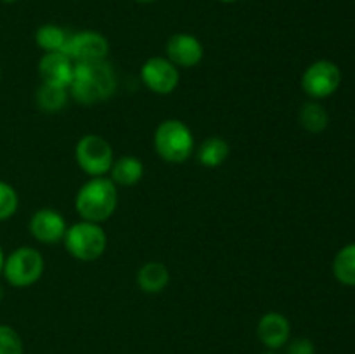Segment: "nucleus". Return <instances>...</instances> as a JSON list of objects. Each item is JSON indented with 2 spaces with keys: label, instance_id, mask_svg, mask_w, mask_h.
<instances>
[{
  "label": "nucleus",
  "instance_id": "nucleus-6",
  "mask_svg": "<svg viewBox=\"0 0 355 354\" xmlns=\"http://www.w3.org/2000/svg\"><path fill=\"white\" fill-rule=\"evenodd\" d=\"M76 165L90 177H104L110 174L114 162L113 148L103 135L85 134L75 146Z\"/></svg>",
  "mask_w": 355,
  "mask_h": 354
},
{
  "label": "nucleus",
  "instance_id": "nucleus-20",
  "mask_svg": "<svg viewBox=\"0 0 355 354\" xmlns=\"http://www.w3.org/2000/svg\"><path fill=\"white\" fill-rule=\"evenodd\" d=\"M298 120L305 130L311 134H319V132L326 130V127L329 125V115L318 101H309L300 108Z\"/></svg>",
  "mask_w": 355,
  "mask_h": 354
},
{
  "label": "nucleus",
  "instance_id": "nucleus-17",
  "mask_svg": "<svg viewBox=\"0 0 355 354\" xmlns=\"http://www.w3.org/2000/svg\"><path fill=\"white\" fill-rule=\"evenodd\" d=\"M69 90L62 89V87L47 85V83H40V87L35 92V101L37 106L45 113H58V111L64 110L69 99Z\"/></svg>",
  "mask_w": 355,
  "mask_h": 354
},
{
  "label": "nucleus",
  "instance_id": "nucleus-7",
  "mask_svg": "<svg viewBox=\"0 0 355 354\" xmlns=\"http://www.w3.org/2000/svg\"><path fill=\"white\" fill-rule=\"evenodd\" d=\"M302 89L312 101L326 99L340 89L342 71L338 65L329 59H319L309 65L302 73Z\"/></svg>",
  "mask_w": 355,
  "mask_h": 354
},
{
  "label": "nucleus",
  "instance_id": "nucleus-27",
  "mask_svg": "<svg viewBox=\"0 0 355 354\" xmlns=\"http://www.w3.org/2000/svg\"><path fill=\"white\" fill-rule=\"evenodd\" d=\"M2 2H6V3H14V2H17V0H2Z\"/></svg>",
  "mask_w": 355,
  "mask_h": 354
},
{
  "label": "nucleus",
  "instance_id": "nucleus-14",
  "mask_svg": "<svg viewBox=\"0 0 355 354\" xmlns=\"http://www.w3.org/2000/svg\"><path fill=\"white\" fill-rule=\"evenodd\" d=\"M135 281H137V287L141 288L144 294H162L170 283V271L168 267L163 262H159V260H149V262H146L144 266H141V269L137 271Z\"/></svg>",
  "mask_w": 355,
  "mask_h": 354
},
{
  "label": "nucleus",
  "instance_id": "nucleus-4",
  "mask_svg": "<svg viewBox=\"0 0 355 354\" xmlns=\"http://www.w3.org/2000/svg\"><path fill=\"white\" fill-rule=\"evenodd\" d=\"M64 248L73 259L80 262H94L107 248V236L103 226L90 221H78L68 226L64 233Z\"/></svg>",
  "mask_w": 355,
  "mask_h": 354
},
{
  "label": "nucleus",
  "instance_id": "nucleus-30",
  "mask_svg": "<svg viewBox=\"0 0 355 354\" xmlns=\"http://www.w3.org/2000/svg\"><path fill=\"white\" fill-rule=\"evenodd\" d=\"M0 78H2V69H0Z\"/></svg>",
  "mask_w": 355,
  "mask_h": 354
},
{
  "label": "nucleus",
  "instance_id": "nucleus-5",
  "mask_svg": "<svg viewBox=\"0 0 355 354\" xmlns=\"http://www.w3.org/2000/svg\"><path fill=\"white\" fill-rule=\"evenodd\" d=\"M45 271L44 255L33 246H17L6 255L2 276L14 288H28L37 283Z\"/></svg>",
  "mask_w": 355,
  "mask_h": 354
},
{
  "label": "nucleus",
  "instance_id": "nucleus-23",
  "mask_svg": "<svg viewBox=\"0 0 355 354\" xmlns=\"http://www.w3.org/2000/svg\"><path fill=\"white\" fill-rule=\"evenodd\" d=\"M286 354H315V346L307 337H298V339L288 340Z\"/></svg>",
  "mask_w": 355,
  "mask_h": 354
},
{
  "label": "nucleus",
  "instance_id": "nucleus-25",
  "mask_svg": "<svg viewBox=\"0 0 355 354\" xmlns=\"http://www.w3.org/2000/svg\"><path fill=\"white\" fill-rule=\"evenodd\" d=\"M134 2H139V3H151V2H156V0H134Z\"/></svg>",
  "mask_w": 355,
  "mask_h": 354
},
{
  "label": "nucleus",
  "instance_id": "nucleus-8",
  "mask_svg": "<svg viewBox=\"0 0 355 354\" xmlns=\"http://www.w3.org/2000/svg\"><path fill=\"white\" fill-rule=\"evenodd\" d=\"M62 52L73 62L104 61L110 54V42L99 31L82 30L69 35Z\"/></svg>",
  "mask_w": 355,
  "mask_h": 354
},
{
  "label": "nucleus",
  "instance_id": "nucleus-3",
  "mask_svg": "<svg viewBox=\"0 0 355 354\" xmlns=\"http://www.w3.org/2000/svg\"><path fill=\"white\" fill-rule=\"evenodd\" d=\"M155 151L166 163L187 162L194 153V135L189 125L177 118L163 120L153 135Z\"/></svg>",
  "mask_w": 355,
  "mask_h": 354
},
{
  "label": "nucleus",
  "instance_id": "nucleus-18",
  "mask_svg": "<svg viewBox=\"0 0 355 354\" xmlns=\"http://www.w3.org/2000/svg\"><path fill=\"white\" fill-rule=\"evenodd\" d=\"M333 274L345 287H355V243L338 250L333 259Z\"/></svg>",
  "mask_w": 355,
  "mask_h": 354
},
{
  "label": "nucleus",
  "instance_id": "nucleus-21",
  "mask_svg": "<svg viewBox=\"0 0 355 354\" xmlns=\"http://www.w3.org/2000/svg\"><path fill=\"white\" fill-rule=\"evenodd\" d=\"M19 208V194L12 184L0 180V222L12 217Z\"/></svg>",
  "mask_w": 355,
  "mask_h": 354
},
{
  "label": "nucleus",
  "instance_id": "nucleus-13",
  "mask_svg": "<svg viewBox=\"0 0 355 354\" xmlns=\"http://www.w3.org/2000/svg\"><path fill=\"white\" fill-rule=\"evenodd\" d=\"M257 335L259 340L270 351H277L284 347L291 335V323L283 312L270 311L266 312L259 319L257 325Z\"/></svg>",
  "mask_w": 355,
  "mask_h": 354
},
{
  "label": "nucleus",
  "instance_id": "nucleus-22",
  "mask_svg": "<svg viewBox=\"0 0 355 354\" xmlns=\"http://www.w3.org/2000/svg\"><path fill=\"white\" fill-rule=\"evenodd\" d=\"M24 344L19 333L9 325H0V354H23Z\"/></svg>",
  "mask_w": 355,
  "mask_h": 354
},
{
  "label": "nucleus",
  "instance_id": "nucleus-26",
  "mask_svg": "<svg viewBox=\"0 0 355 354\" xmlns=\"http://www.w3.org/2000/svg\"><path fill=\"white\" fill-rule=\"evenodd\" d=\"M218 2H222V3H234V2H238V0H218Z\"/></svg>",
  "mask_w": 355,
  "mask_h": 354
},
{
  "label": "nucleus",
  "instance_id": "nucleus-19",
  "mask_svg": "<svg viewBox=\"0 0 355 354\" xmlns=\"http://www.w3.org/2000/svg\"><path fill=\"white\" fill-rule=\"evenodd\" d=\"M69 33L64 28L58 26V24H42L37 31H35V44L42 49L44 52H62L66 42H68Z\"/></svg>",
  "mask_w": 355,
  "mask_h": 354
},
{
  "label": "nucleus",
  "instance_id": "nucleus-16",
  "mask_svg": "<svg viewBox=\"0 0 355 354\" xmlns=\"http://www.w3.org/2000/svg\"><path fill=\"white\" fill-rule=\"evenodd\" d=\"M231 153V146L220 135H211V137L205 139L201 146L198 148V162L207 169H217V167L224 165L225 160L229 158Z\"/></svg>",
  "mask_w": 355,
  "mask_h": 354
},
{
  "label": "nucleus",
  "instance_id": "nucleus-9",
  "mask_svg": "<svg viewBox=\"0 0 355 354\" xmlns=\"http://www.w3.org/2000/svg\"><path fill=\"white\" fill-rule=\"evenodd\" d=\"M141 80L151 92L168 96L179 87L180 71L163 56H153L141 66Z\"/></svg>",
  "mask_w": 355,
  "mask_h": 354
},
{
  "label": "nucleus",
  "instance_id": "nucleus-1",
  "mask_svg": "<svg viewBox=\"0 0 355 354\" xmlns=\"http://www.w3.org/2000/svg\"><path fill=\"white\" fill-rule=\"evenodd\" d=\"M116 85V73L111 62L104 59V61L75 62L68 90L76 103L90 106L113 97Z\"/></svg>",
  "mask_w": 355,
  "mask_h": 354
},
{
  "label": "nucleus",
  "instance_id": "nucleus-2",
  "mask_svg": "<svg viewBox=\"0 0 355 354\" xmlns=\"http://www.w3.org/2000/svg\"><path fill=\"white\" fill-rule=\"evenodd\" d=\"M118 207V186L110 177H90L75 196V210L80 219L103 224Z\"/></svg>",
  "mask_w": 355,
  "mask_h": 354
},
{
  "label": "nucleus",
  "instance_id": "nucleus-15",
  "mask_svg": "<svg viewBox=\"0 0 355 354\" xmlns=\"http://www.w3.org/2000/svg\"><path fill=\"white\" fill-rule=\"evenodd\" d=\"M142 177H144V163L137 156L125 155L114 158L110 169V179L116 186H135L137 183H141Z\"/></svg>",
  "mask_w": 355,
  "mask_h": 354
},
{
  "label": "nucleus",
  "instance_id": "nucleus-10",
  "mask_svg": "<svg viewBox=\"0 0 355 354\" xmlns=\"http://www.w3.org/2000/svg\"><path fill=\"white\" fill-rule=\"evenodd\" d=\"M166 59L177 66V68H194L200 65L205 58V47L200 38L193 33H173L166 40Z\"/></svg>",
  "mask_w": 355,
  "mask_h": 354
},
{
  "label": "nucleus",
  "instance_id": "nucleus-28",
  "mask_svg": "<svg viewBox=\"0 0 355 354\" xmlns=\"http://www.w3.org/2000/svg\"><path fill=\"white\" fill-rule=\"evenodd\" d=\"M2 297H3V292H2V287H0V301H2Z\"/></svg>",
  "mask_w": 355,
  "mask_h": 354
},
{
  "label": "nucleus",
  "instance_id": "nucleus-12",
  "mask_svg": "<svg viewBox=\"0 0 355 354\" xmlns=\"http://www.w3.org/2000/svg\"><path fill=\"white\" fill-rule=\"evenodd\" d=\"M75 62L64 52H44L38 61V76L42 83L68 89L73 78Z\"/></svg>",
  "mask_w": 355,
  "mask_h": 354
},
{
  "label": "nucleus",
  "instance_id": "nucleus-11",
  "mask_svg": "<svg viewBox=\"0 0 355 354\" xmlns=\"http://www.w3.org/2000/svg\"><path fill=\"white\" fill-rule=\"evenodd\" d=\"M28 228L37 242L51 245V243L62 242L68 224L62 214H59L54 208H40L31 215Z\"/></svg>",
  "mask_w": 355,
  "mask_h": 354
},
{
  "label": "nucleus",
  "instance_id": "nucleus-29",
  "mask_svg": "<svg viewBox=\"0 0 355 354\" xmlns=\"http://www.w3.org/2000/svg\"><path fill=\"white\" fill-rule=\"evenodd\" d=\"M263 354H277V353H274V351H269V353H263Z\"/></svg>",
  "mask_w": 355,
  "mask_h": 354
},
{
  "label": "nucleus",
  "instance_id": "nucleus-24",
  "mask_svg": "<svg viewBox=\"0 0 355 354\" xmlns=\"http://www.w3.org/2000/svg\"><path fill=\"white\" fill-rule=\"evenodd\" d=\"M3 260H6V255H3L2 245H0V274H2V269H3Z\"/></svg>",
  "mask_w": 355,
  "mask_h": 354
}]
</instances>
